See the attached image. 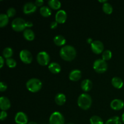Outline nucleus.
<instances>
[{"label":"nucleus","mask_w":124,"mask_h":124,"mask_svg":"<svg viewBox=\"0 0 124 124\" xmlns=\"http://www.w3.org/2000/svg\"><path fill=\"white\" fill-rule=\"evenodd\" d=\"M66 101V97L65 94L62 93H59L55 97V102L57 105H62L65 104Z\"/></svg>","instance_id":"412c9836"},{"label":"nucleus","mask_w":124,"mask_h":124,"mask_svg":"<svg viewBox=\"0 0 124 124\" xmlns=\"http://www.w3.org/2000/svg\"><path fill=\"white\" fill-rule=\"evenodd\" d=\"M7 88V85L6 84V83L4 82H1L0 83V91L1 92H4V91H6Z\"/></svg>","instance_id":"2f4dec72"},{"label":"nucleus","mask_w":124,"mask_h":124,"mask_svg":"<svg viewBox=\"0 0 124 124\" xmlns=\"http://www.w3.org/2000/svg\"><path fill=\"white\" fill-rule=\"evenodd\" d=\"M102 57L103 60H104L105 61H108L110 60L111 58V57H112V53H111V51L109 50H107L105 52H103Z\"/></svg>","instance_id":"c85d7f7f"},{"label":"nucleus","mask_w":124,"mask_h":124,"mask_svg":"<svg viewBox=\"0 0 124 124\" xmlns=\"http://www.w3.org/2000/svg\"><path fill=\"white\" fill-rule=\"evenodd\" d=\"M15 121L16 124H27L28 122V117L24 113L20 111L16 113Z\"/></svg>","instance_id":"9d476101"},{"label":"nucleus","mask_w":124,"mask_h":124,"mask_svg":"<svg viewBox=\"0 0 124 124\" xmlns=\"http://www.w3.org/2000/svg\"><path fill=\"white\" fill-rule=\"evenodd\" d=\"M73 124V123H69V124Z\"/></svg>","instance_id":"ea45409f"},{"label":"nucleus","mask_w":124,"mask_h":124,"mask_svg":"<svg viewBox=\"0 0 124 124\" xmlns=\"http://www.w3.org/2000/svg\"><path fill=\"white\" fill-rule=\"evenodd\" d=\"M102 9L103 11L105 12V13L108 15L111 14L113 12V7L111 6V5L110 4L106 2V3H104L102 6Z\"/></svg>","instance_id":"bb28decb"},{"label":"nucleus","mask_w":124,"mask_h":124,"mask_svg":"<svg viewBox=\"0 0 124 124\" xmlns=\"http://www.w3.org/2000/svg\"><path fill=\"white\" fill-rule=\"evenodd\" d=\"M82 73L79 70H74L70 72L69 75V78L72 81H78L81 79Z\"/></svg>","instance_id":"2eb2a0df"},{"label":"nucleus","mask_w":124,"mask_h":124,"mask_svg":"<svg viewBox=\"0 0 124 124\" xmlns=\"http://www.w3.org/2000/svg\"><path fill=\"white\" fill-rule=\"evenodd\" d=\"M37 61L41 65L46 66L50 61V56L46 52H41L37 55Z\"/></svg>","instance_id":"0eeeda50"},{"label":"nucleus","mask_w":124,"mask_h":124,"mask_svg":"<svg viewBox=\"0 0 124 124\" xmlns=\"http://www.w3.org/2000/svg\"><path fill=\"white\" fill-rule=\"evenodd\" d=\"M54 44L58 46H64L66 42V39L62 35H57L53 39Z\"/></svg>","instance_id":"aec40b11"},{"label":"nucleus","mask_w":124,"mask_h":124,"mask_svg":"<svg viewBox=\"0 0 124 124\" xmlns=\"http://www.w3.org/2000/svg\"><path fill=\"white\" fill-rule=\"evenodd\" d=\"M60 56L62 59L67 61H73L76 56V51L73 46H65L60 50Z\"/></svg>","instance_id":"f257e3e1"},{"label":"nucleus","mask_w":124,"mask_h":124,"mask_svg":"<svg viewBox=\"0 0 124 124\" xmlns=\"http://www.w3.org/2000/svg\"><path fill=\"white\" fill-rule=\"evenodd\" d=\"M64 116L58 111L53 113L49 119L50 124H64Z\"/></svg>","instance_id":"423d86ee"},{"label":"nucleus","mask_w":124,"mask_h":124,"mask_svg":"<svg viewBox=\"0 0 124 124\" xmlns=\"http://www.w3.org/2000/svg\"><path fill=\"white\" fill-rule=\"evenodd\" d=\"M110 107L115 110H120L123 108L124 107V102L122 100L119 99H114L110 104Z\"/></svg>","instance_id":"4468645a"},{"label":"nucleus","mask_w":124,"mask_h":124,"mask_svg":"<svg viewBox=\"0 0 124 124\" xmlns=\"http://www.w3.org/2000/svg\"><path fill=\"white\" fill-rule=\"evenodd\" d=\"M105 124H122L119 117L118 116H114L108 120Z\"/></svg>","instance_id":"cd10ccee"},{"label":"nucleus","mask_w":124,"mask_h":124,"mask_svg":"<svg viewBox=\"0 0 124 124\" xmlns=\"http://www.w3.org/2000/svg\"><path fill=\"white\" fill-rule=\"evenodd\" d=\"M92 104V99L90 96L87 93H83L79 96L78 99V104L81 108L83 110H88L90 108Z\"/></svg>","instance_id":"f03ea898"},{"label":"nucleus","mask_w":124,"mask_h":124,"mask_svg":"<svg viewBox=\"0 0 124 124\" xmlns=\"http://www.w3.org/2000/svg\"><path fill=\"white\" fill-rule=\"evenodd\" d=\"M81 88L84 92H89L93 87L92 82L90 79H85L81 82Z\"/></svg>","instance_id":"dca6fc26"},{"label":"nucleus","mask_w":124,"mask_h":124,"mask_svg":"<svg viewBox=\"0 0 124 124\" xmlns=\"http://www.w3.org/2000/svg\"><path fill=\"white\" fill-rule=\"evenodd\" d=\"M12 27L13 30L16 31H21L25 30L24 29L27 27V22L21 18H17L13 19L12 23Z\"/></svg>","instance_id":"20e7f679"},{"label":"nucleus","mask_w":124,"mask_h":124,"mask_svg":"<svg viewBox=\"0 0 124 124\" xmlns=\"http://www.w3.org/2000/svg\"><path fill=\"white\" fill-rule=\"evenodd\" d=\"M16 14V10L15 8H13V7H10L8 8L7 11V15L8 16V18H12V17L14 16Z\"/></svg>","instance_id":"7c9ffc66"},{"label":"nucleus","mask_w":124,"mask_h":124,"mask_svg":"<svg viewBox=\"0 0 124 124\" xmlns=\"http://www.w3.org/2000/svg\"><path fill=\"white\" fill-rule=\"evenodd\" d=\"M56 21L59 24H63L67 19V13L63 10H60L56 13L55 16Z\"/></svg>","instance_id":"f8f14e48"},{"label":"nucleus","mask_w":124,"mask_h":124,"mask_svg":"<svg viewBox=\"0 0 124 124\" xmlns=\"http://www.w3.org/2000/svg\"><path fill=\"white\" fill-rule=\"evenodd\" d=\"M108 65L106 62L102 59H97L93 64V69L99 73H103L107 70Z\"/></svg>","instance_id":"39448f33"},{"label":"nucleus","mask_w":124,"mask_h":124,"mask_svg":"<svg viewBox=\"0 0 124 124\" xmlns=\"http://www.w3.org/2000/svg\"><path fill=\"white\" fill-rule=\"evenodd\" d=\"M90 124H104L103 120L98 116H93L90 119Z\"/></svg>","instance_id":"a878e982"},{"label":"nucleus","mask_w":124,"mask_h":124,"mask_svg":"<svg viewBox=\"0 0 124 124\" xmlns=\"http://www.w3.org/2000/svg\"><path fill=\"white\" fill-rule=\"evenodd\" d=\"M27 124H38L36 123V122H30Z\"/></svg>","instance_id":"58836bf2"},{"label":"nucleus","mask_w":124,"mask_h":124,"mask_svg":"<svg viewBox=\"0 0 124 124\" xmlns=\"http://www.w3.org/2000/svg\"><path fill=\"white\" fill-rule=\"evenodd\" d=\"M42 82L39 79L36 78H32L29 79L26 83L27 88L29 91L32 93L38 92L42 88Z\"/></svg>","instance_id":"7ed1b4c3"},{"label":"nucleus","mask_w":124,"mask_h":124,"mask_svg":"<svg viewBox=\"0 0 124 124\" xmlns=\"http://www.w3.org/2000/svg\"><path fill=\"white\" fill-rule=\"evenodd\" d=\"M6 63L9 68H15L16 66V62L13 58H8L6 61Z\"/></svg>","instance_id":"c756f323"},{"label":"nucleus","mask_w":124,"mask_h":124,"mask_svg":"<svg viewBox=\"0 0 124 124\" xmlns=\"http://www.w3.org/2000/svg\"><path fill=\"white\" fill-rule=\"evenodd\" d=\"M58 23H57L56 21H53L50 24V28L52 29H54L57 27L58 26Z\"/></svg>","instance_id":"72a5a7b5"},{"label":"nucleus","mask_w":124,"mask_h":124,"mask_svg":"<svg viewBox=\"0 0 124 124\" xmlns=\"http://www.w3.org/2000/svg\"><path fill=\"white\" fill-rule=\"evenodd\" d=\"M92 52L95 54H100L103 52L104 48V44L100 41H94L91 44Z\"/></svg>","instance_id":"1a4fd4ad"},{"label":"nucleus","mask_w":124,"mask_h":124,"mask_svg":"<svg viewBox=\"0 0 124 124\" xmlns=\"http://www.w3.org/2000/svg\"><path fill=\"white\" fill-rule=\"evenodd\" d=\"M87 42H88V43H89V44H92V42H93V41H92V38H88V39H87Z\"/></svg>","instance_id":"e433bc0d"},{"label":"nucleus","mask_w":124,"mask_h":124,"mask_svg":"<svg viewBox=\"0 0 124 124\" xmlns=\"http://www.w3.org/2000/svg\"><path fill=\"white\" fill-rule=\"evenodd\" d=\"M19 57L22 61L27 64H30L32 62L33 56L30 52L27 50H23L19 53Z\"/></svg>","instance_id":"6e6552de"},{"label":"nucleus","mask_w":124,"mask_h":124,"mask_svg":"<svg viewBox=\"0 0 124 124\" xmlns=\"http://www.w3.org/2000/svg\"><path fill=\"white\" fill-rule=\"evenodd\" d=\"M40 13L44 17H48L52 15V10L48 7L44 6L40 8Z\"/></svg>","instance_id":"5701e85b"},{"label":"nucleus","mask_w":124,"mask_h":124,"mask_svg":"<svg viewBox=\"0 0 124 124\" xmlns=\"http://www.w3.org/2000/svg\"><path fill=\"white\" fill-rule=\"evenodd\" d=\"M7 117V113H6V111H2L1 113V116H0V119L1 121H4L6 119V117Z\"/></svg>","instance_id":"473e14b6"},{"label":"nucleus","mask_w":124,"mask_h":124,"mask_svg":"<svg viewBox=\"0 0 124 124\" xmlns=\"http://www.w3.org/2000/svg\"><path fill=\"white\" fill-rule=\"evenodd\" d=\"M8 23V17L7 15L2 13L0 15V27H4L6 26Z\"/></svg>","instance_id":"b1692460"},{"label":"nucleus","mask_w":124,"mask_h":124,"mask_svg":"<svg viewBox=\"0 0 124 124\" xmlns=\"http://www.w3.org/2000/svg\"><path fill=\"white\" fill-rule=\"evenodd\" d=\"M13 50L10 47H6L3 50L2 52V55L4 58H6V59L8 58H11L12 56L13 55Z\"/></svg>","instance_id":"393cba45"},{"label":"nucleus","mask_w":124,"mask_h":124,"mask_svg":"<svg viewBox=\"0 0 124 124\" xmlns=\"http://www.w3.org/2000/svg\"><path fill=\"white\" fill-rule=\"evenodd\" d=\"M11 104L10 100L5 96H2L0 98V108L2 111H6L10 108Z\"/></svg>","instance_id":"ddd939ff"},{"label":"nucleus","mask_w":124,"mask_h":124,"mask_svg":"<svg viewBox=\"0 0 124 124\" xmlns=\"http://www.w3.org/2000/svg\"><path fill=\"white\" fill-rule=\"evenodd\" d=\"M122 122L124 123V113L122 114Z\"/></svg>","instance_id":"4c0bfd02"},{"label":"nucleus","mask_w":124,"mask_h":124,"mask_svg":"<svg viewBox=\"0 0 124 124\" xmlns=\"http://www.w3.org/2000/svg\"><path fill=\"white\" fill-rule=\"evenodd\" d=\"M48 4L49 7L53 10L59 9L61 6V3L58 0H50L48 2Z\"/></svg>","instance_id":"4be33fe9"},{"label":"nucleus","mask_w":124,"mask_h":124,"mask_svg":"<svg viewBox=\"0 0 124 124\" xmlns=\"http://www.w3.org/2000/svg\"><path fill=\"white\" fill-rule=\"evenodd\" d=\"M0 61H1V62H0V64H1V66H0V68H2V67H3L4 65V58H2V56H0Z\"/></svg>","instance_id":"c9c22d12"},{"label":"nucleus","mask_w":124,"mask_h":124,"mask_svg":"<svg viewBox=\"0 0 124 124\" xmlns=\"http://www.w3.org/2000/svg\"><path fill=\"white\" fill-rule=\"evenodd\" d=\"M111 84L115 88H117V89L122 88L124 85L122 79L119 77H114L111 80Z\"/></svg>","instance_id":"6ab92c4d"},{"label":"nucleus","mask_w":124,"mask_h":124,"mask_svg":"<svg viewBox=\"0 0 124 124\" xmlns=\"http://www.w3.org/2000/svg\"><path fill=\"white\" fill-rule=\"evenodd\" d=\"M48 70L54 74H58L61 70V67L60 65L56 62H52L50 64L48 65Z\"/></svg>","instance_id":"f3484780"},{"label":"nucleus","mask_w":124,"mask_h":124,"mask_svg":"<svg viewBox=\"0 0 124 124\" xmlns=\"http://www.w3.org/2000/svg\"><path fill=\"white\" fill-rule=\"evenodd\" d=\"M35 4L36 6H42L44 4V1H42V0H36L35 1Z\"/></svg>","instance_id":"f704fd0d"},{"label":"nucleus","mask_w":124,"mask_h":124,"mask_svg":"<svg viewBox=\"0 0 124 124\" xmlns=\"http://www.w3.org/2000/svg\"><path fill=\"white\" fill-rule=\"evenodd\" d=\"M23 36H24V38L26 40L29 41H33L35 39V33H34L33 31L31 30V29H25L23 33Z\"/></svg>","instance_id":"a211bd4d"},{"label":"nucleus","mask_w":124,"mask_h":124,"mask_svg":"<svg viewBox=\"0 0 124 124\" xmlns=\"http://www.w3.org/2000/svg\"><path fill=\"white\" fill-rule=\"evenodd\" d=\"M37 6L33 2H27L23 7V12L25 14H31L36 10Z\"/></svg>","instance_id":"9b49d317"}]
</instances>
